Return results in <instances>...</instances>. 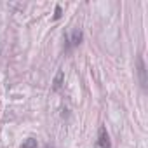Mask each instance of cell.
Here are the masks:
<instances>
[{"instance_id": "obj_1", "label": "cell", "mask_w": 148, "mask_h": 148, "mask_svg": "<svg viewBox=\"0 0 148 148\" xmlns=\"http://www.w3.org/2000/svg\"><path fill=\"white\" fill-rule=\"evenodd\" d=\"M136 73H138L139 86H141V89L145 91V89H146V84H148V77H146V64H145L143 56H138V58H136Z\"/></svg>"}, {"instance_id": "obj_2", "label": "cell", "mask_w": 148, "mask_h": 148, "mask_svg": "<svg viewBox=\"0 0 148 148\" xmlns=\"http://www.w3.org/2000/svg\"><path fill=\"white\" fill-rule=\"evenodd\" d=\"M82 38H84V33H82L80 30H73L70 37H68V35L64 37V40H66V47H68V49L77 47V45L82 42Z\"/></svg>"}, {"instance_id": "obj_3", "label": "cell", "mask_w": 148, "mask_h": 148, "mask_svg": "<svg viewBox=\"0 0 148 148\" xmlns=\"http://www.w3.org/2000/svg\"><path fill=\"white\" fill-rule=\"evenodd\" d=\"M98 145H99V148H112V141H110V136L106 132V127L99 129V132H98Z\"/></svg>"}, {"instance_id": "obj_4", "label": "cell", "mask_w": 148, "mask_h": 148, "mask_svg": "<svg viewBox=\"0 0 148 148\" xmlns=\"http://www.w3.org/2000/svg\"><path fill=\"white\" fill-rule=\"evenodd\" d=\"M63 82H64V71L59 70V71L56 73L54 80H52V89H54V91H59V89L63 87Z\"/></svg>"}, {"instance_id": "obj_5", "label": "cell", "mask_w": 148, "mask_h": 148, "mask_svg": "<svg viewBox=\"0 0 148 148\" xmlns=\"http://www.w3.org/2000/svg\"><path fill=\"white\" fill-rule=\"evenodd\" d=\"M37 146H38L37 139H35V138H28V139L23 143V146H21V148H37Z\"/></svg>"}, {"instance_id": "obj_6", "label": "cell", "mask_w": 148, "mask_h": 148, "mask_svg": "<svg viewBox=\"0 0 148 148\" xmlns=\"http://www.w3.org/2000/svg\"><path fill=\"white\" fill-rule=\"evenodd\" d=\"M61 12H63L61 5H56V9H54V19H59L61 18Z\"/></svg>"}, {"instance_id": "obj_7", "label": "cell", "mask_w": 148, "mask_h": 148, "mask_svg": "<svg viewBox=\"0 0 148 148\" xmlns=\"http://www.w3.org/2000/svg\"><path fill=\"white\" fill-rule=\"evenodd\" d=\"M45 148H52V146H49V145H47V146H45Z\"/></svg>"}]
</instances>
